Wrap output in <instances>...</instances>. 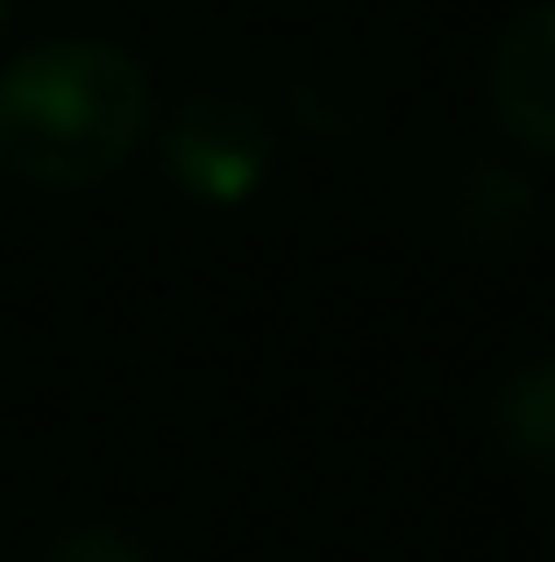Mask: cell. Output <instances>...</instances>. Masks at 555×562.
Wrapping results in <instances>:
<instances>
[{"instance_id": "cell-1", "label": "cell", "mask_w": 555, "mask_h": 562, "mask_svg": "<svg viewBox=\"0 0 555 562\" xmlns=\"http://www.w3.org/2000/svg\"><path fill=\"white\" fill-rule=\"evenodd\" d=\"M150 128V71L100 36L29 43L0 71V165L36 186H100Z\"/></svg>"}, {"instance_id": "cell-2", "label": "cell", "mask_w": 555, "mask_h": 562, "mask_svg": "<svg viewBox=\"0 0 555 562\" xmlns=\"http://www.w3.org/2000/svg\"><path fill=\"white\" fill-rule=\"evenodd\" d=\"M165 171L200 206H242L271 171V122L236 93H193L165 128Z\"/></svg>"}, {"instance_id": "cell-3", "label": "cell", "mask_w": 555, "mask_h": 562, "mask_svg": "<svg viewBox=\"0 0 555 562\" xmlns=\"http://www.w3.org/2000/svg\"><path fill=\"white\" fill-rule=\"evenodd\" d=\"M491 114L528 157H555V0L528 8L491 50Z\"/></svg>"}, {"instance_id": "cell-4", "label": "cell", "mask_w": 555, "mask_h": 562, "mask_svg": "<svg viewBox=\"0 0 555 562\" xmlns=\"http://www.w3.org/2000/svg\"><path fill=\"white\" fill-rule=\"evenodd\" d=\"M491 427H499L506 456L528 470H555V357H534L499 378L491 392Z\"/></svg>"}, {"instance_id": "cell-5", "label": "cell", "mask_w": 555, "mask_h": 562, "mask_svg": "<svg viewBox=\"0 0 555 562\" xmlns=\"http://www.w3.org/2000/svg\"><path fill=\"white\" fill-rule=\"evenodd\" d=\"M43 562H150V549L136 535H122V527H71V535L50 541Z\"/></svg>"}, {"instance_id": "cell-6", "label": "cell", "mask_w": 555, "mask_h": 562, "mask_svg": "<svg viewBox=\"0 0 555 562\" xmlns=\"http://www.w3.org/2000/svg\"><path fill=\"white\" fill-rule=\"evenodd\" d=\"M0 22H8V0H0Z\"/></svg>"}]
</instances>
